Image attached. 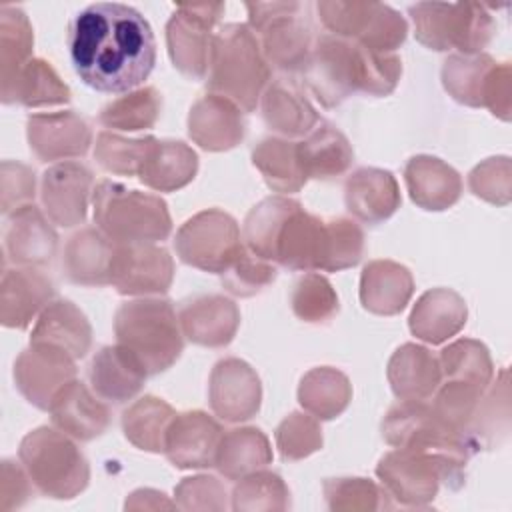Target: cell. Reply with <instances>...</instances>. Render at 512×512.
<instances>
[{"mask_svg": "<svg viewBox=\"0 0 512 512\" xmlns=\"http://www.w3.org/2000/svg\"><path fill=\"white\" fill-rule=\"evenodd\" d=\"M68 54L80 80L108 94L136 90L156 62V40L148 20L122 2H96L68 26Z\"/></svg>", "mask_w": 512, "mask_h": 512, "instance_id": "6da1fadb", "label": "cell"}, {"mask_svg": "<svg viewBox=\"0 0 512 512\" xmlns=\"http://www.w3.org/2000/svg\"><path fill=\"white\" fill-rule=\"evenodd\" d=\"M362 252L364 232L354 220H324L298 206L278 234L274 262L290 270L338 272L356 266Z\"/></svg>", "mask_w": 512, "mask_h": 512, "instance_id": "7a4b0ae2", "label": "cell"}, {"mask_svg": "<svg viewBox=\"0 0 512 512\" xmlns=\"http://www.w3.org/2000/svg\"><path fill=\"white\" fill-rule=\"evenodd\" d=\"M382 436L394 448L434 460L446 486L456 490L464 484V468L472 446L424 400H402L392 406L382 420Z\"/></svg>", "mask_w": 512, "mask_h": 512, "instance_id": "3957f363", "label": "cell"}, {"mask_svg": "<svg viewBox=\"0 0 512 512\" xmlns=\"http://www.w3.org/2000/svg\"><path fill=\"white\" fill-rule=\"evenodd\" d=\"M270 78L260 40L248 24H224L214 32L206 86L212 94L232 100L242 112H252Z\"/></svg>", "mask_w": 512, "mask_h": 512, "instance_id": "277c9868", "label": "cell"}, {"mask_svg": "<svg viewBox=\"0 0 512 512\" xmlns=\"http://www.w3.org/2000/svg\"><path fill=\"white\" fill-rule=\"evenodd\" d=\"M116 344L130 350L148 376L168 370L182 354L184 332L166 298H142L120 304L114 316Z\"/></svg>", "mask_w": 512, "mask_h": 512, "instance_id": "5b68a950", "label": "cell"}, {"mask_svg": "<svg viewBox=\"0 0 512 512\" xmlns=\"http://www.w3.org/2000/svg\"><path fill=\"white\" fill-rule=\"evenodd\" d=\"M92 206L96 228L118 244L166 240L172 230L168 206L160 196L116 180H100L94 186Z\"/></svg>", "mask_w": 512, "mask_h": 512, "instance_id": "8992f818", "label": "cell"}, {"mask_svg": "<svg viewBox=\"0 0 512 512\" xmlns=\"http://www.w3.org/2000/svg\"><path fill=\"white\" fill-rule=\"evenodd\" d=\"M18 458L36 490L50 498H74L90 480L86 456L58 428L40 426L28 432L20 442Z\"/></svg>", "mask_w": 512, "mask_h": 512, "instance_id": "52a82bcc", "label": "cell"}, {"mask_svg": "<svg viewBox=\"0 0 512 512\" xmlns=\"http://www.w3.org/2000/svg\"><path fill=\"white\" fill-rule=\"evenodd\" d=\"M414 36L430 50L458 54H480L496 34L490 10L478 2H418L408 8Z\"/></svg>", "mask_w": 512, "mask_h": 512, "instance_id": "ba28073f", "label": "cell"}, {"mask_svg": "<svg viewBox=\"0 0 512 512\" xmlns=\"http://www.w3.org/2000/svg\"><path fill=\"white\" fill-rule=\"evenodd\" d=\"M240 240L238 222L220 208H208L178 228L174 248L184 264L222 274L242 252Z\"/></svg>", "mask_w": 512, "mask_h": 512, "instance_id": "9c48e42d", "label": "cell"}, {"mask_svg": "<svg viewBox=\"0 0 512 512\" xmlns=\"http://www.w3.org/2000/svg\"><path fill=\"white\" fill-rule=\"evenodd\" d=\"M224 10L226 6L220 2L176 4L166 24V44L174 68L184 76L192 80L206 78L214 40L212 28Z\"/></svg>", "mask_w": 512, "mask_h": 512, "instance_id": "30bf717a", "label": "cell"}, {"mask_svg": "<svg viewBox=\"0 0 512 512\" xmlns=\"http://www.w3.org/2000/svg\"><path fill=\"white\" fill-rule=\"evenodd\" d=\"M302 72L308 90L322 106H338L352 92H358V44L324 34L312 44L310 56Z\"/></svg>", "mask_w": 512, "mask_h": 512, "instance_id": "8fae6325", "label": "cell"}, {"mask_svg": "<svg viewBox=\"0 0 512 512\" xmlns=\"http://www.w3.org/2000/svg\"><path fill=\"white\" fill-rule=\"evenodd\" d=\"M74 378V358L54 346L30 344L14 362L16 388L40 410H50L56 394Z\"/></svg>", "mask_w": 512, "mask_h": 512, "instance_id": "7c38bea8", "label": "cell"}, {"mask_svg": "<svg viewBox=\"0 0 512 512\" xmlns=\"http://www.w3.org/2000/svg\"><path fill=\"white\" fill-rule=\"evenodd\" d=\"M174 278V260L154 242L118 244L112 286L124 296L164 294Z\"/></svg>", "mask_w": 512, "mask_h": 512, "instance_id": "4fadbf2b", "label": "cell"}, {"mask_svg": "<svg viewBox=\"0 0 512 512\" xmlns=\"http://www.w3.org/2000/svg\"><path fill=\"white\" fill-rule=\"evenodd\" d=\"M208 400L220 420L244 422L260 410V378L254 368L240 358L218 360L210 372Z\"/></svg>", "mask_w": 512, "mask_h": 512, "instance_id": "5bb4252c", "label": "cell"}, {"mask_svg": "<svg viewBox=\"0 0 512 512\" xmlns=\"http://www.w3.org/2000/svg\"><path fill=\"white\" fill-rule=\"evenodd\" d=\"M92 172L82 162H58L46 168L40 182V200L46 216L64 228L84 222L92 190Z\"/></svg>", "mask_w": 512, "mask_h": 512, "instance_id": "9a60e30c", "label": "cell"}, {"mask_svg": "<svg viewBox=\"0 0 512 512\" xmlns=\"http://www.w3.org/2000/svg\"><path fill=\"white\" fill-rule=\"evenodd\" d=\"M376 476L386 494L404 506H424L434 500L442 482L440 466L434 460L402 448L380 458Z\"/></svg>", "mask_w": 512, "mask_h": 512, "instance_id": "2e32d148", "label": "cell"}, {"mask_svg": "<svg viewBox=\"0 0 512 512\" xmlns=\"http://www.w3.org/2000/svg\"><path fill=\"white\" fill-rule=\"evenodd\" d=\"M26 136L30 150L42 162L84 156L92 144L88 122L72 112H38L26 120Z\"/></svg>", "mask_w": 512, "mask_h": 512, "instance_id": "e0dca14e", "label": "cell"}, {"mask_svg": "<svg viewBox=\"0 0 512 512\" xmlns=\"http://www.w3.org/2000/svg\"><path fill=\"white\" fill-rule=\"evenodd\" d=\"M222 434L220 424L202 410L176 414L166 432L164 454L182 470L214 466Z\"/></svg>", "mask_w": 512, "mask_h": 512, "instance_id": "ac0fdd59", "label": "cell"}, {"mask_svg": "<svg viewBox=\"0 0 512 512\" xmlns=\"http://www.w3.org/2000/svg\"><path fill=\"white\" fill-rule=\"evenodd\" d=\"M178 320L190 342L206 348H222L236 336L240 310L222 294H202L182 302Z\"/></svg>", "mask_w": 512, "mask_h": 512, "instance_id": "d6986e66", "label": "cell"}, {"mask_svg": "<svg viewBox=\"0 0 512 512\" xmlns=\"http://www.w3.org/2000/svg\"><path fill=\"white\" fill-rule=\"evenodd\" d=\"M246 122L242 110L228 98L206 94L198 98L188 114L190 138L208 152H224L242 142Z\"/></svg>", "mask_w": 512, "mask_h": 512, "instance_id": "ffe728a7", "label": "cell"}, {"mask_svg": "<svg viewBox=\"0 0 512 512\" xmlns=\"http://www.w3.org/2000/svg\"><path fill=\"white\" fill-rule=\"evenodd\" d=\"M52 280L32 268L6 270L0 284V322L6 328H26L52 302Z\"/></svg>", "mask_w": 512, "mask_h": 512, "instance_id": "44dd1931", "label": "cell"}, {"mask_svg": "<svg viewBox=\"0 0 512 512\" xmlns=\"http://www.w3.org/2000/svg\"><path fill=\"white\" fill-rule=\"evenodd\" d=\"M344 202L356 220L376 226L400 208V186L388 170L358 168L346 178Z\"/></svg>", "mask_w": 512, "mask_h": 512, "instance_id": "7402d4cb", "label": "cell"}, {"mask_svg": "<svg viewBox=\"0 0 512 512\" xmlns=\"http://www.w3.org/2000/svg\"><path fill=\"white\" fill-rule=\"evenodd\" d=\"M58 246V236L44 212L26 204L6 216L4 252L18 266H40L50 262Z\"/></svg>", "mask_w": 512, "mask_h": 512, "instance_id": "603a6c76", "label": "cell"}, {"mask_svg": "<svg viewBox=\"0 0 512 512\" xmlns=\"http://www.w3.org/2000/svg\"><path fill=\"white\" fill-rule=\"evenodd\" d=\"M148 372L142 362L124 346H102L90 360L88 380L94 394L108 402L132 400L146 380Z\"/></svg>", "mask_w": 512, "mask_h": 512, "instance_id": "cb8c5ba5", "label": "cell"}, {"mask_svg": "<svg viewBox=\"0 0 512 512\" xmlns=\"http://www.w3.org/2000/svg\"><path fill=\"white\" fill-rule=\"evenodd\" d=\"M118 242L98 228H82L64 246L62 270L66 278L80 286L112 284V266Z\"/></svg>", "mask_w": 512, "mask_h": 512, "instance_id": "d4e9b609", "label": "cell"}, {"mask_svg": "<svg viewBox=\"0 0 512 512\" xmlns=\"http://www.w3.org/2000/svg\"><path fill=\"white\" fill-rule=\"evenodd\" d=\"M48 412L58 430L80 442L98 438L110 424L108 406L76 378L56 394Z\"/></svg>", "mask_w": 512, "mask_h": 512, "instance_id": "484cf974", "label": "cell"}, {"mask_svg": "<svg viewBox=\"0 0 512 512\" xmlns=\"http://www.w3.org/2000/svg\"><path fill=\"white\" fill-rule=\"evenodd\" d=\"M404 180L412 202L424 210H446L462 194L460 174L444 160L428 154L412 156L404 168Z\"/></svg>", "mask_w": 512, "mask_h": 512, "instance_id": "4316f807", "label": "cell"}, {"mask_svg": "<svg viewBox=\"0 0 512 512\" xmlns=\"http://www.w3.org/2000/svg\"><path fill=\"white\" fill-rule=\"evenodd\" d=\"M466 318L468 308L458 292L432 288L416 300L408 326L416 338L428 344H442L464 328Z\"/></svg>", "mask_w": 512, "mask_h": 512, "instance_id": "83f0119b", "label": "cell"}, {"mask_svg": "<svg viewBox=\"0 0 512 512\" xmlns=\"http://www.w3.org/2000/svg\"><path fill=\"white\" fill-rule=\"evenodd\" d=\"M30 344L54 346L78 360L90 350L92 328L84 312L74 302L54 300L36 318Z\"/></svg>", "mask_w": 512, "mask_h": 512, "instance_id": "f1b7e54d", "label": "cell"}, {"mask_svg": "<svg viewBox=\"0 0 512 512\" xmlns=\"http://www.w3.org/2000/svg\"><path fill=\"white\" fill-rule=\"evenodd\" d=\"M414 292V280L406 266L394 260H372L360 276L362 306L380 316L402 312Z\"/></svg>", "mask_w": 512, "mask_h": 512, "instance_id": "f546056e", "label": "cell"}, {"mask_svg": "<svg viewBox=\"0 0 512 512\" xmlns=\"http://www.w3.org/2000/svg\"><path fill=\"white\" fill-rule=\"evenodd\" d=\"M300 10L302 4L296 2L294 8L276 16L260 30L266 62L284 72L302 70L314 44L308 24L300 18Z\"/></svg>", "mask_w": 512, "mask_h": 512, "instance_id": "4dcf8cb0", "label": "cell"}, {"mask_svg": "<svg viewBox=\"0 0 512 512\" xmlns=\"http://www.w3.org/2000/svg\"><path fill=\"white\" fill-rule=\"evenodd\" d=\"M260 108L266 126L286 138L306 136L322 120L300 86L288 78L266 86Z\"/></svg>", "mask_w": 512, "mask_h": 512, "instance_id": "1f68e13d", "label": "cell"}, {"mask_svg": "<svg viewBox=\"0 0 512 512\" xmlns=\"http://www.w3.org/2000/svg\"><path fill=\"white\" fill-rule=\"evenodd\" d=\"M388 382L400 400H428L442 382L438 356L418 344H402L388 362Z\"/></svg>", "mask_w": 512, "mask_h": 512, "instance_id": "d6a6232c", "label": "cell"}, {"mask_svg": "<svg viewBox=\"0 0 512 512\" xmlns=\"http://www.w3.org/2000/svg\"><path fill=\"white\" fill-rule=\"evenodd\" d=\"M196 172L198 156L186 142L154 138L138 178L156 192H174L190 184Z\"/></svg>", "mask_w": 512, "mask_h": 512, "instance_id": "836d02e7", "label": "cell"}, {"mask_svg": "<svg viewBox=\"0 0 512 512\" xmlns=\"http://www.w3.org/2000/svg\"><path fill=\"white\" fill-rule=\"evenodd\" d=\"M296 146L308 178L328 180L340 176L354 160V150L348 138L326 120H320L302 142H296Z\"/></svg>", "mask_w": 512, "mask_h": 512, "instance_id": "e575fe53", "label": "cell"}, {"mask_svg": "<svg viewBox=\"0 0 512 512\" xmlns=\"http://www.w3.org/2000/svg\"><path fill=\"white\" fill-rule=\"evenodd\" d=\"M4 104H22L28 108L58 106L70 102V88L58 76L50 62L32 58L12 82L0 86Z\"/></svg>", "mask_w": 512, "mask_h": 512, "instance_id": "d590c367", "label": "cell"}, {"mask_svg": "<svg viewBox=\"0 0 512 512\" xmlns=\"http://www.w3.org/2000/svg\"><path fill=\"white\" fill-rule=\"evenodd\" d=\"M272 462V448L260 428H234L222 434L214 466L228 480H240Z\"/></svg>", "mask_w": 512, "mask_h": 512, "instance_id": "8d00e7d4", "label": "cell"}, {"mask_svg": "<svg viewBox=\"0 0 512 512\" xmlns=\"http://www.w3.org/2000/svg\"><path fill=\"white\" fill-rule=\"evenodd\" d=\"M252 164L258 168L264 182L274 192H298L308 182V176L300 162L298 146L288 138L268 136L260 140L252 148Z\"/></svg>", "mask_w": 512, "mask_h": 512, "instance_id": "74e56055", "label": "cell"}, {"mask_svg": "<svg viewBox=\"0 0 512 512\" xmlns=\"http://www.w3.org/2000/svg\"><path fill=\"white\" fill-rule=\"evenodd\" d=\"M352 400V386L346 374L336 368L320 366L308 370L298 386L300 406L318 420L340 416Z\"/></svg>", "mask_w": 512, "mask_h": 512, "instance_id": "f35d334b", "label": "cell"}, {"mask_svg": "<svg viewBox=\"0 0 512 512\" xmlns=\"http://www.w3.org/2000/svg\"><path fill=\"white\" fill-rule=\"evenodd\" d=\"M174 408L156 396H142L122 414L124 436L140 450L164 452L166 432L174 420Z\"/></svg>", "mask_w": 512, "mask_h": 512, "instance_id": "ab89813d", "label": "cell"}, {"mask_svg": "<svg viewBox=\"0 0 512 512\" xmlns=\"http://www.w3.org/2000/svg\"><path fill=\"white\" fill-rule=\"evenodd\" d=\"M508 414V370L504 368L498 382H490V386L484 390L472 418L464 428V438L468 440L472 450L492 448L498 434L506 436L510 420Z\"/></svg>", "mask_w": 512, "mask_h": 512, "instance_id": "60d3db41", "label": "cell"}, {"mask_svg": "<svg viewBox=\"0 0 512 512\" xmlns=\"http://www.w3.org/2000/svg\"><path fill=\"white\" fill-rule=\"evenodd\" d=\"M300 206V202L286 198V196H268L260 200L244 218L242 240L246 248L264 258L274 262V246L278 234L286 222V218Z\"/></svg>", "mask_w": 512, "mask_h": 512, "instance_id": "b9f144b4", "label": "cell"}, {"mask_svg": "<svg viewBox=\"0 0 512 512\" xmlns=\"http://www.w3.org/2000/svg\"><path fill=\"white\" fill-rule=\"evenodd\" d=\"M34 32L26 12L18 6H0V84L6 86L32 60Z\"/></svg>", "mask_w": 512, "mask_h": 512, "instance_id": "7bdbcfd3", "label": "cell"}, {"mask_svg": "<svg viewBox=\"0 0 512 512\" xmlns=\"http://www.w3.org/2000/svg\"><path fill=\"white\" fill-rule=\"evenodd\" d=\"M438 362L442 370V380L462 382L486 390L494 376L488 348L472 338H460L448 344L440 352Z\"/></svg>", "mask_w": 512, "mask_h": 512, "instance_id": "ee69618b", "label": "cell"}, {"mask_svg": "<svg viewBox=\"0 0 512 512\" xmlns=\"http://www.w3.org/2000/svg\"><path fill=\"white\" fill-rule=\"evenodd\" d=\"M494 64L496 60L484 52L448 56L442 66L444 90L460 104L482 106L484 82Z\"/></svg>", "mask_w": 512, "mask_h": 512, "instance_id": "f6af8a7d", "label": "cell"}, {"mask_svg": "<svg viewBox=\"0 0 512 512\" xmlns=\"http://www.w3.org/2000/svg\"><path fill=\"white\" fill-rule=\"evenodd\" d=\"M160 110L162 94L152 86H144L108 102L100 112V122L106 128L136 132L152 128L160 116Z\"/></svg>", "mask_w": 512, "mask_h": 512, "instance_id": "bcb514c9", "label": "cell"}, {"mask_svg": "<svg viewBox=\"0 0 512 512\" xmlns=\"http://www.w3.org/2000/svg\"><path fill=\"white\" fill-rule=\"evenodd\" d=\"M154 136L124 138L114 132H100L94 146L96 162L112 174L138 176Z\"/></svg>", "mask_w": 512, "mask_h": 512, "instance_id": "7dc6e473", "label": "cell"}, {"mask_svg": "<svg viewBox=\"0 0 512 512\" xmlns=\"http://www.w3.org/2000/svg\"><path fill=\"white\" fill-rule=\"evenodd\" d=\"M284 480L266 470H256L236 484L232 492L234 510H284L290 504Z\"/></svg>", "mask_w": 512, "mask_h": 512, "instance_id": "c3c4849f", "label": "cell"}, {"mask_svg": "<svg viewBox=\"0 0 512 512\" xmlns=\"http://www.w3.org/2000/svg\"><path fill=\"white\" fill-rule=\"evenodd\" d=\"M292 312L302 322H328L338 312V296L328 278L308 272L300 276L292 290Z\"/></svg>", "mask_w": 512, "mask_h": 512, "instance_id": "681fc988", "label": "cell"}, {"mask_svg": "<svg viewBox=\"0 0 512 512\" xmlns=\"http://www.w3.org/2000/svg\"><path fill=\"white\" fill-rule=\"evenodd\" d=\"M378 2H342V0H320L316 12L320 22L332 32V36L358 42L368 30Z\"/></svg>", "mask_w": 512, "mask_h": 512, "instance_id": "f907efd6", "label": "cell"}, {"mask_svg": "<svg viewBox=\"0 0 512 512\" xmlns=\"http://www.w3.org/2000/svg\"><path fill=\"white\" fill-rule=\"evenodd\" d=\"M276 276L278 270L270 260L252 254L248 248H242L234 262L220 274V280L230 294L248 298L272 284Z\"/></svg>", "mask_w": 512, "mask_h": 512, "instance_id": "816d5d0a", "label": "cell"}, {"mask_svg": "<svg viewBox=\"0 0 512 512\" xmlns=\"http://www.w3.org/2000/svg\"><path fill=\"white\" fill-rule=\"evenodd\" d=\"M324 496L330 510H378L390 508L384 488L366 478H328Z\"/></svg>", "mask_w": 512, "mask_h": 512, "instance_id": "f5cc1de1", "label": "cell"}, {"mask_svg": "<svg viewBox=\"0 0 512 512\" xmlns=\"http://www.w3.org/2000/svg\"><path fill=\"white\" fill-rule=\"evenodd\" d=\"M276 446L284 460H302L322 448V428L318 418L292 412L276 428Z\"/></svg>", "mask_w": 512, "mask_h": 512, "instance_id": "db71d44e", "label": "cell"}, {"mask_svg": "<svg viewBox=\"0 0 512 512\" xmlns=\"http://www.w3.org/2000/svg\"><path fill=\"white\" fill-rule=\"evenodd\" d=\"M358 62H360V84L358 90L370 96H388L402 74L400 56L372 52L358 44Z\"/></svg>", "mask_w": 512, "mask_h": 512, "instance_id": "11a10c76", "label": "cell"}, {"mask_svg": "<svg viewBox=\"0 0 512 512\" xmlns=\"http://www.w3.org/2000/svg\"><path fill=\"white\" fill-rule=\"evenodd\" d=\"M510 158L508 156H494L484 162H480L470 174H468V186L474 196L506 206L510 202Z\"/></svg>", "mask_w": 512, "mask_h": 512, "instance_id": "9f6ffc18", "label": "cell"}, {"mask_svg": "<svg viewBox=\"0 0 512 512\" xmlns=\"http://www.w3.org/2000/svg\"><path fill=\"white\" fill-rule=\"evenodd\" d=\"M406 34H408L406 20L388 4L378 2L368 30L356 44L372 52L392 54L406 40Z\"/></svg>", "mask_w": 512, "mask_h": 512, "instance_id": "6f0895ef", "label": "cell"}, {"mask_svg": "<svg viewBox=\"0 0 512 512\" xmlns=\"http://www.w3.org/2000/svg\"><path fill=\"white\" fill-rule=\"evenodd\" d=\"M36 194L34 170L22 162L4 160L2 162V214L32 204Z\"/></svg>", "mask_w": 512, "mask_h": 512, "instance_id": "680465c9", "label": "cell"}, {"mask_svg": "<svg viewBox=\"0 0 512 512\" xmlns=\"http://www.w3.org/2000/svg\"><path fill=\"white\" fill-rule=\"evenodd\" d=\"M174 496L178 506L184 510H222L226 508V490L214 476H192L184 478Z\"/></svg>", "mask_w": 512, "mask_h": 512, "instance_id": "91938a15", "label": "cell"}, {"mask_svg": "<svg viewBox=\"0 0 512 512\" xmlns=\"http://www.w3.org/2000/svg\"><path fill=\"white\" fill-rule=\"evenodd\" d=\"M512 68L508 62H496L484 82L482 106H486L500 120H510L512 110Z\"/></svg>", "mask_w": 512, "mask_h": 512, "instance_id": "94428289", "label": "cell"}, {"mask_svg": "<svg viewBox=\"0 0 512 512\" xmlns=\"http://www.w3.org/2000/svg\"><path fill=\"white\" fill-rule=\"evenodd\" d=\"M32 480L24 466L12 460H2L0 474V510H12L22 506L32 492Z\"/></svg>", "mask_w": 512, "mask_h": 512, "instance_id": "6125c7cd", "label": "cell"}, {"mask_svg": "<svg viewBox=\"0 0 512 512\" xmlns=\"http://www.w3.org/2000/svg\"><path fill=\"white\" fill-rule=\"evenodd\" d=\"M294 6H296V2H246L248 26L252 30L260 32L270 20L288 12Z\"/></svg>", "mask_w": 512, "mask_h": 512, "instance_id": "be15d7a7", "label": "cell"}]
</instances>
